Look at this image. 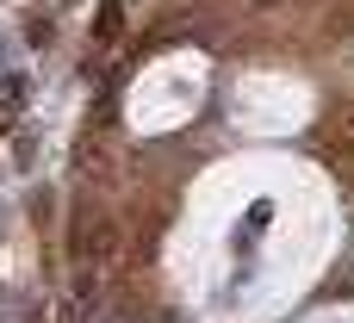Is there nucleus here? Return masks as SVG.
Returning <instances> with one entry per match:
<instances>
[{"instance_id": "2", "label": "nucleus", "mask_w": 354, "mask_h": 323, "mask_svg": "<svg viewBox=\"0 0 354 323\" xmlns=\"http://www.w3.org/2000/svg\"><path fill=\"white\" fill-rule=\"evenodd\" d=\"M50 31H56V19H50V12H44V19H31V25H25V37H31V44H50Z\"/></svg>"}, {"instance_id": "3", "label": "nucleus", "mask_w": 354, "mask_h": 323, "mask_svg": "<svg viewBox=\"0 0 354 323\" xmlns=\"http://www.w3.org/2000/svg\"><path fill=\"white\" fill-rule=\"evenodd\" d=\"M268 224H274V205L255 199V205H249V230H268Z\"/></svg>"}, {"instance_id": "1", "label": "nucleus", "mask_w": 354, "mask_h": 323, "mask_svg": "<svg viewBox=\"0 0 354 323\" xmlns=\"http://www.w3.org/2000/svg\"><path fill=\"white\" fill-rule=\"evenodd\" d=\"M118 25H124V6H118V0H106V6H100V19H93V31H100V37H118Z\"/></svg>"}]
</instances>
